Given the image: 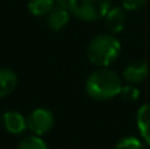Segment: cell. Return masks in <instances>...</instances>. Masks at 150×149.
<instances>
[{
  "label": "cell",
  "instance_id": "cell-16",
  "mask_svg": "<svg viewBox=\"0 0 150 149\" xmlns=\"http://www.w3.org/2000/svg\"><path fill=\"white\" fill-rule=\"evenodd\" d=\"M55 1H63V0H55Z\"/></svg>",
  "mask_w": 150,
  "mask_h": 149
},
{
  "label": "cell",
  "instance_id": "cell-2",
  "mask_svg": "<svg viewBox=\"0 0 150 149\" xmlns=\"http://www.w3.org/2000/svg\"><path fill=\"white\" fill-rule=\"evenodd\" d=\"M121 53V42L113 33H100L90 41L87 58L96 67H109Z\"/></svg>",
  "mask_w": 150,
  "mask_h": 149
},
{
  "label": "cell",
  "instance_id": "cell-11",
  "mask_svg": "<svg viewBox=\"0 0 150 149\" xmlns=\"http://www.w3.org/2000/svg\"><path fill=\"white\" fill-rule=\"evenodd\" d=\"M55 5V0H28V11L33 16L45 17Z\"/></svg>",
  "mask_w": 150,
  "mask_h": 149
},
{
  "label": "cell",
  "instance_id": "cell-13",
  "mask_svg": "<svg viewBox=\"0 0 150 149\" xmlns=\"http://www.w3.org/2000/svg\"><path fill=\"white\" fill-rule=\"evenodd\" d=\"M116 149H145V141L136 136H125L117 141Z\"/></svg>",
  "mask_w": 150,
  "mask_h": 149
},
{
  "label": "cell",
  "instance_id": "cell-12",
  "mask_svg": "<svg viewBox=\"0 0 150 149\" xmlns=\"http://www.w3.org/2000/svg\"><path fill=\"white\" fill-rule=\"evenodd\" d=\"M16 149H49V147L46 141L42 139V136L30 135V136H25L24 139H21Z\"/></svg>",
  "mask_w": 150,
  "mask_h": 149
},
{
  "label": "cell",
  "instance_id": "cell-5",
  "mask_svg": "<svg viewBox=\"0 0 150 149\" xmlns=\"http://www.w3.org/2000/svg\"><path fill=\"white\" fill-rule=\"evenodd\" d=\"M150 75V67L149 63L145 60H133L125 65L122 69L121 78L128 84H137L142 83L146 78Z\"/></svg>",
  "mask_w": 150,
  "mask_h": 149
},
{
  "label": "cell",
  "instance_id": "cell-10",
  "mask_svg": "<svg viewBox=\"0 0 150 149\" xmlns=\"http://www.w3.org/2000/svg\"><path fill=\"white\" fill-rule=\"evenodd\" d=\"M18 83V78L16 73L11 69H0V99L11 95L16 90Z\"/></svg>",
  "mask_w": 150,
  "mask_h": 149
},
{
  "label": "cell",
  "instance_id": "cell-1",
  "mask_svg": "<svg viewBox=\"0 0 150 149\" xmlns=\"http://www.w3.org/2000/svg\"><path fill=\"white\" fill-rule=\"evenodd\" d=\"M122 78L109 67H98L86 81V92L93 100L105 102L119 96L122 89Z\"/></svg>",
  "mask_w": 150,
  "mask_h": 149
},
{
  "label": "cell",
  "instance_id": "cell-18",
  "mask_svg": "<svg viewBox=\"0 0 150 149\" xmlns=\"http://www.w3.org/2000/svg\"><path fill=\"white\" fill-rule=\"evenodd\" d=\"M149 149H150V148H149Z\"/></svg>",
  "mask_w": 150,
  "mask_h": 149
},
{
  "label": "cell",
  "instance_id": "cell-3",
  "mask_svg": "<svg viewBox=\"0 0 150 149\" xmlns=\"http://www.w3.org/2000/svg\"><path fill=\"white\" fill-rule=\"evenodd\" d=\"M71 15L86 23L104 18L112 7V0H67Z\"/></svg>",
  "mask_w": 150,
  "mask_h": 149
},
{
  "label": "cell",
  "instance_id": "cell-4",
  "mask_svg": "<svg viewBox=\"0 0 150 149\" xmlns=\"http://www.w3.org/2000/svg\"><path fill=\"white\" fill-rule=\"evenodd\" d=\"M26 120H28V129L32 132V135L44 136L53 129L55 118L49 108L37 107L29 114Z\"/></svg>",
  "mask_w": 150,
  "mask_h": 149
},
{
  "label": "cell",
  "instance_id": "cell-9",
  "mask_svg": "<svg viewBox=\"0 0 150 149\" xmlns=\"http://www.w3.org/2000/svg\"><path fill=\"white\" fill-rule=\"evenodd\" d=\"M136 123L141 139L145 141V144L150 145V102L144 103L137 110Z\"/></svg>",
  "mask_w": 150,
  "mask_h": 149
},
{
  "label": "cell",
  "instance_id": "cell-6",
  "mask_svg": "<svg viewBox=\"0 0 150 149\" xmlns=\"http://www.w3.org/2000/svg\"><path fill=\"white\" fill-rule=\"evenodd\" d=\"M70 16H71V12H70V8H69L67 0L55 1V5L49 12V15L46 16L47 28L54 32L62 31L69 24V21H70Z\"/></svg>",
  "mask_w": 150,
  "mask_h": 149
},
{
  "label": "cell",
  "instance_id": "cell-14",
  "mask_svg": "<svg viewBox=\"0 0 150 149\" xmlns=\"http://www.w3.org/2000/svg\"><path fill=\"white\" fill-rule=\"evenodd\" d=\"M120 96H121L125 102L133 103V102H136V100H138V98H140V90H138L137 86H134V84L127 83L122 86Z\"/></svg>",
  "mask_w": 150,
  "mask_h": 149
},
{
  "label": "cell",
  "instance_id": "cell-15",
  "mask_svg": "<svg viewBox=\"0 0 150 149\" xmlns=\"http://www.w3.org/2000/svg\"><path fill=\"white\" fill-rule=\"evenodd\" d=\"M149 0H121V7L128 12H136L140 11L148 4Z\"/></svg>",
  "mask_w": 150,
  "mask_h": 149
},
{
  "label": "cell",
  "instance_id": "cell-8",
  "mask_svg": "<svg viewBox=\"0 0 150 149\" xmlns=\"http://www.w3.org/2000/svg\"><path fill=\"white\" fill-rule=\"evenodd\" d=\"M3 126L11 135H21L28 129V120L18 111H5L3 114Z\"/></svg>",
  "mask_w": 150,
  "mask_h": 149
},
{
  "label": "cell",
  "instance_id": "cell-7",
  "mask_svg": "<svg viewBox=\"0 0 150 149\" xmlns=\"http://www.w3.org/2000/svg\"><path fill=\"white\" fill-rule=\"evenodd\" d=\"M104 23L111 33H121L128 23V11L122 7H111V9L104 16Z\"/></svg>",
  "mask_w": 150,
  "mask_h": 149
},
{
  "label": "cell",
  "instance_id": "cell-17",
  "mask_svg": "<svg viewBox=\"0 0 150 149\" xmlns=\"http://www.w3.org/2000/svg\"><path fill=\"white\" fill-rule=\"evenodd\" d=\"M149 79H150V75H149Z\"/></svg>",
  "mask_w": 150,
  "mask_h": 149
}]
</instances>
